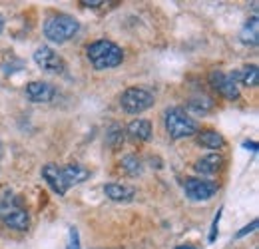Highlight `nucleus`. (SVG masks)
Listing matches in <instances>:
<instances>
[{
    "instance_id": "nucleus-2",
    "label": "nucleus",
    "mask_w": 259,
    "mask_h": 249,
    "mask_svg": "<svg viewBox=\"0 0 259 249\" xmlns=\"http://www.w3.org/2000/svg\"><path fill=\"white\" fill-rule=\"evenodd\" d=\"M163 124L165 132L171 140H182V138H190L197 134L199 126L192 116H188V112L184 108H169L163 116Z\"/></svg>"
},
{
    "instance_id": "nucleus-21",
    "label": "nucleus",
    "mask_w": 259,
    "mask_h": 249,
    "mask_svg": "<svg viewBox=\"0 0 259 249\" xmlns=\"http://www.w3.org/2000/svg\"><path fill=\"white\" fill-rule=\"evenodd\" d=\"M68 235H70V239H68V247L66 249H80V235H78V229H76V227H70Z\"/></svg>"
},
{
    "instance_id": "nucleus-22",
    "label": "nucleus",
    "mask_w": 259,
    "mask_h": 249,
    "mask_svg": "<svg viewBox=\"0 0 259 249\" xmlns=\"http://www.w3.org/2000/svg\"><path fill=\"white\" fill-rule=\"evenodd\" d=\"M257 223H259L257 219H253V221H251L249 225H245L243 229H239V231L235 233V239H241L243 235H247V233H251V231H255V229H257Z\"/></svg>"
},
{
    "instance_id": "nucleus-20",
    "label": "nucleus",
    "mask_w": 259,
    "mask_h": 249,
    "mask_svg": "<svg viewBox=\"0 0 259 249\" xmlns=\"http://www.w3.org/2000/svg\"><path fill=\"white\" fill-rule=\"evenodd\" d=\"M122 170H124L128 176H138V174L142 172V163H140V157H136V156L122 157Z\"/></svg>"
},
{
    "instance_id": "nucleus-1",
    "label": "nucleus",
    "mask_w": 259,
    "mask_h": 249,
    "mask_svg": "<svg viewBox=\"0 0 259 249\" xmlns=\"http://www.w3.org/2000/svg\"><path fill=\"white\" fill-rule=\"evenodd\" d=\"M88 54V60L92 62V66L96 70H110V68H116L120 66L124 60V52L118 44L110 42V40H96L88 46L86 50Z\"/></svg>"
},
{
    "instance_id": "nucleus-4",
    "label": "nucleus",
    "mask_w": 259,
    "mask_h": 249,
    "mask_svg": "<svg viewBox=\"0 0 259 249\" xmlns=\"http://www.w3.org/2000/svg\"><path fill=\"white\" fill-rule=\"evenodd\" d=\"M120 106L128 114H142L154 106V96L144 88H128L120 96Z\"/></svg>"
},
{
    "instance_id": "nucleus-9",
    "label": "nucleus",
    "mask_w": 259,
    "mask_h": 249,
    "mask_svg": "<svg viewBox=\"0 0 259 249\" xmlns=\"http://www.w3.org/2000/svg\"><path fill=\"white\" fill-rule=\"evenodd\" d=\"M42 176H44V180L48 182V186L52 187L58 195H66L68 186H66L64 176H62V168H58L56 163H46V165L42 168Z\"/></svg>"
},
{
    "instance_id": "nucleus-10",
    "label": "nucleus",
    "mask_w": 259,
    "mask_h": 249,
    "mask_svg": "<svg viewBox=\"0 0 259 249\" xmlns=\"http://www.w3.org/2000/svg\"><path fill=\"white\" fill-rule=\"evenodd\" d=\"M54 86L48 84V82H30L26 86V96L32 100V102H50L54 98Z\"/></svg>"
},
{
    "instance_id": "nucleus-25",
    "label": "nucleus",
    "mask_w": 259,
    "mask_h": 249,
    "mask_svg": "<svg viewBox=\"0 0 259 249\" xmlns=\"http://www.w3.org/2000/svg\"><path fill=\"white\" fill-rule=\"evenodd\" d=\"M243 146H245L247 150H251V152H255V150H257V144H255V142H245Z\"/></svg>"
},
{
    "instance_id": "nucleus-27",
    "label": "nucleus",
    "mask_w": 259,
    "mask_h": 249,
    "mask_svg": "<svg viewBox=\"0 0 259 249\" xmlns=\"http://www.w3.org/2000/svg\"><path fill=\"white\" fill-rule=\"evenodd\" d=\"M2 28H4V18L0 16V32H2Z\"/></svg>"
},
{
    "instance_id": "nucleus-14",
    "label": "nucleus",
    "mask_w": 259,
    "mask_h": 249,
    "mask_svg": "<svg viewBox=\"0 0 259 249\" xmlns=\"http://www.w3.org/2000/svg\"><path fill=\"white\" fill-rule=\"evenodd\" d=\"M222 163H224V157L220 156V154H209V156L197 159V163H195L194 168L195 172H199L201 176H211V174H215L222 168Z\"/></svg>"
},
{
    "instance_id": "nucleus-6",
    "label": "nucleus",
    "mask_w": 259,
    "mask_h": 249,
    "mask_svg": "<svg viewBox=\"0 0 259 249\" xmlns=\"http://www.w3.org/2000/svg\"><path fill=\"white\" fill-rule=\"evenodd\" d=\"M184 191L194 201H205L218 193V184L207 182V180H199V178H188L184 182Z\"/></svg>"
},
{
    "instance_id": "nucleus-5",
    "label": "nucleus",
    "mask_w": 259,
    "mask_h": 249,
    "mask_svg": "<svg viewBox=\"0 0 259 249\" xmlns=\"http://www.w3.org/2000/svg\"><path fill=\"white\" fill-rule=\"evenodd\" d=\"M0 219H2L8 227L18 229V231L28 229V223H30L28 212H26L24 208H20L14 199H4V201H0Z\"/></svg>"
},
{
    "instance_id": "nucleus-24",
    "label": "nucleus",
    "mask_w": 259,
    "mask_h": 249,
    "mask_svg": "<svg viewBox=\"0 0 259 249\" xmlns=\"http://www.w3.org/2000/svg\"><path fill=\"white\" fill-rule=\"evenodd\" d=\"M82 4H84V6H88V8H90V6H92V8H96V6L104 4V2H102V0H82Z\"/></svg>"
},
{
    "instance_id": "nucleus-15",
    "label": "nucleus",
    "mask_w": 259,
    "mask_h": 249,
    "mask_svg": "<svg viewBox=\"0 0 259 249\" xmlns=\"http://www.w3.org/2000/svg\"><path fill=\"white\" fill-rule=\"evenodd\" d=\"M104 193L112 199V201H130L136 195V189L122 184H108L104 186Z\"/></svg>"
},
{
    "instance_id": "nucleus-3",
    "label": "nucleus",
    "mask_w": 259,
    "mask_h": 249,
    "mask_svg": "<svg viewBox=\"0 0 259 249\" xmlns=\"http://www.w3.org/2000/svg\"><path fill=\"white\" fill-rule=\"evenodd\" d=\"M78 30H80L78 20H74V18L68 16V14L52 16V18H48L46 24H44V34H46V38L52 40V42H56V44L68 42L70 38L76 36Z\"/></svg>"
},
{
    "instance_id": "nucleus-12",
    "label": "nucleus",
    "mask_w": 259,
    "mask_h": 249,
    "mask_svg": "<svg viewBox=\"0 0 259 249\" xmlns=\"http://www.w3.org/2000/svg\"><path fill=\"white\" fill-rule=\"evenodd\" d=\"M132 142H148L152 138V124L148 120H134L126 128Z\"/></svg>"
},
{
    "instance_id": "nucleus-7",
    "label": "nucleus",
    "mask_w": 259,
    "mask_h": 249,
    "mask_svg": "<svg viewBox=\"0 0 259 249\" xmlns=\"http://www.w3.org/2000/svg\"><path fill=\"white\" fill-rule=\"evenodd\" d=\"M209 84L213 90L222 94L226 100H237L239 98V88L237 84L233 82V78L226 74V72H220V70H213L209 74Z\"/></svg>"
},
{
    "instance_id": "nucleus-18",
    "label": "nucleus",
    "mask_w": 259,
    "mask_h": 249,
    "mask_svg": "<svg viewBox=\"0 0 259 249\" xmlns=\"http://www.w3.org/2000/svg\"><path fill=\"white\" fill-rule=\"evenodd\" d=\"M188 108L195 112V114H207V112H211L213 110V100L209 98V96H194V98H190V102H188Z\"/></svg>"
},
{
    "instance_id": "nucleus-17",
    "label": "nucleus",
    "mask_w": 259,
    "mask_h": 249,
    "mask_svg": "<svg viewBox=\"0 0 259 249\" xmlns=\"http://www.w3.org/2000/svg\"><path fill=\"white\" fill-rule=\"evenodd\" d=\"M197 142H199V146L209 148V150H220V148H224V144H226L224 136H222L220 132H215V130H205V132H199Z\"/></svg>"
},
{
    "instance_id": "nucleus-16",
    "label": "nucleus",
    "mask_w": 259,
    "mask_h": 249,
    "mask_svg": "<svg viewBox=\"0 0 259 249\" xmlns=\"http://www.w3.org/2000/svg\"><path fill=\"white\" fill-rule=\"evenodd\" d=\"M239 38H241V42L247 44V46H257V42H259L257 16H253V18H249V20L245 22V26H243L241 32H239Z\"/></svg>"
},
{
    "instance_id": "nucleus-26",
    "label": "nucleus",
    "mask_w": 259,
    "mask_h": 249,
    "mask_svg": "<svg viewBox=\"0 0 259 249\" xmlns=\"http://www.w3.org/2000/svg\"><path fill=\"white\" fill-rule=\"evenodd\" d=\"M176 249H195V247H192V245H180V247H176Z\"/></svg>"
},
{
    "instance_id": "nucleus-19",
    "label": "nucleus",
    "mask_w": 259,
    "mask_h": 249,
    "mask_svg": "<svg viewBox=\"0 0 259 249\" xmlns=\"http://www.w3.org/2000/svg\"><path fill=\"white\" fill-rule=\"evenodd\" d=\"M106 142H108V146H110L112 150H118V148L124 144V130H122V128H118V126H114V128L108 132Z\"/></svg>"
},
{
    "instance_id": "nucleus-13",
    "label": "nucleus",
    "mask_w": 259,
    "mask_h": 249,
    "mask_svg": "<svg viewBox=\"0 0 259 249\" xmlns=\"http://www.w3.org/2000/svg\"><path fill=\"white\" fill-rule=\"evenodd\" d=\"M62 176H64L66 186L70 187V186H76V184H82L90 176V172L84 165H80V163H70V165L62 168Z\"/></svg>"
},
{
    "instance_id": "nucleus-8",
    "label": "nucleus",
    "mask_w": 259,
    "mask_h": 249,
    "mask_svg": "<svg viewBox=\"0 0 259 249\" xmlns=\"http://www.w3.org/2000/svg\"><path fill=\"white\" fill-rule=\"evenodd\" d=\"M34 62L38 64L42 70H46V72H64L66 64L64 60L50 48V46H42V48H38L36 52H34Z\"/></svg>"
},
{
    "instance_id": "nucleus-11",
    "label": "nucleus",
    "mask_w": 259,
    "mask_h": 249,
    "mask_svg": "<svg viewBox=\"0 0 259 249\" xmlns=\"http://www.w3.org/2000/svg\"><path fill=\"white\" fill-rule=\"evenodd\" d=\"M231 78H233V82L237 84H243V86H247V88H255L259 84V68L257 66H243V68H239L237 72H233V74H229Z\"/></svg>"
},
{
    "instance_id": "nucleus-23",
    "label": "nucleus",
    "mask_w": 259,
    "mask_h": 249,
    "mask_svg": "<svg viewBox=\"0 0 259 249\" xmlns=\"http://www.w3.org/2000/svg\"><path fill=\"white\" fill-rule=\"evenodd\" d=\"M222 212H224V210H220V212H218V216H215V219H213V225H211V233H209V243H213V241H215V237H218V225H220Z\"/></svg>"
}]
</instances>
